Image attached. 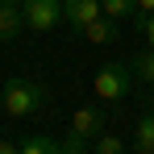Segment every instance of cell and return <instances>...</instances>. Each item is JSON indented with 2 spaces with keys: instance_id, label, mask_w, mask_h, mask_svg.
<instances>
[{
  "instance_id": "obj_1",
  "label": "cell",
  "mask_w": 154,
  "mask_h": 154,
  "mask_svg": "<svg viewBox=\"0 0 154 154\" xmlns=\"http://www.w3.org/2000/svg\"><path fill=\"white\" fill-rule=\"evenodd\" d=\"M4 112L8 117H38L42 112V104H46V88L42 83H33V79H8L4 83Z\"/></svg>"
},
{
  "instance_id": "obj_2",
  "label": "cell",
  "mask_w": 154,
  "mask_h": 154,
  "mask_svg": "<svg viewBox=\"0 0 154 154\" xmlns=\"http://www.w3.org/2000/svg\"><path fill=\"white\" fill-rule=\"evenodd\" d=\"M129 88H133V79H129V67H121V63H104L92 75V92L100 100H121V96H129Z\"/></svg>"
},
{
  "instance_id": "obj_3",
  "label": "cell",
  "mask_w": 154,
  "mask_h": 154,
  "mask_svg": "<svg viewBox=\"0 0 154 154\" xmlns=\"http://www.w3.org/2000/svg\"><path fill=\"white\" fill-rule=\"evenodd\" d=\"M21 13H25V29L50 33L63 17V0H21Z\"/></svg>"
},
{
  "instance_id": "obj_4",
  "label": "cell",
  "mask_w": 154,
  "mask_h": 154,
  "mask_svg": "<svg viewBox=\"0 0 154 154\" xmlns=\"http://www.w3.org/2000/svg\"><path fill=\"white\" fill-rule=\"evenodd\" d=\"M104 129H108V112L104 108H92V104H79L75 117H71V133L83 137V142H92V137H100Z\"/></svg>"
},
{
  "instance_id": "obj_5",
  "label": "cell",
  "mask_w": 154,
  "mask_h": 154,
  "mask_svg": "<svg viewBox=\"0 0 154 154\" xmlns=\"http://www.w3.org/2000/svg\"><path fill=\"white\" fill-rule=\"evenodd\" d=\"M100 13H104V8H100V0H63V17H67L75 29L92 25Z\"/></svg>"
},
{
  "instance_id": "obj_6",
  "label": "cell",
  "mask_w": 154,
  "mask_h": 154,
  "mask_svg": "<svg viewBox=\"0 0 154 154\" xmlns=\"http://www.w3.org/2000/svg\"><path fill=\"white\" fill-rule=\"evenodd\" d=\"M25 29V13L17 0H0V42H13Z\"/></svg>"
},
{
  "instance_id": "obj_7",
  "label": "cell",
  "mask_w": 154,
  "mask_h": 154,
  "mask_svg": "<svg viewBox=\"0 0 154 154\" xmlns=\"http://www.w3.org/2000/svg\"><path fill=\"white\" fill-rule=\"evenodd\" d=\"M79 33H83L88 42H96V46H104V42H112V38H117V21H112V17H96L92 25H83Z\"/></svg>"
},
{
  "instance_id": "obj_8",
  "label": "cell",
  "mask_w": 154,
  "mask_h": 154,
  "mask_svg": "<svg viewBox=\"0 0 154 154\" xmlns=\"http://www.w3.org/2000/svg\"><path fill=\"white\" fill-rule=\"evenodd\" d=\"M133 150L137 154H154V112H146L137 129H133Z\"/></svg>"
},
{
  "instance_id": "obj_9",
  "label": "cell",
  "mask_w": 154,
  "mask_h": 154,
  "mask_svg": "<svg viewBox=\"0 0 154 154\" xmlns=\"http://www.w3.org/2000/svg\"><path fill=\"white\" fill-rule=\"evenodd\" d=\"M129 71H133V79H142V83H154V46L142 50V54H133Z\"/></svg>"
},
{
  "instance_id": "obj_10",
  "label": "cell",
  "mask_w": 154,
  "mask_h": 154,
  "mask_svg": "<svg viewBox=\"0 0 154 154\" xmlns=\"http://www.w3.org/2000/svg\"><path fill=\"white\" fill-rule=\"evenodd\" d=\"M104 17H112V21H129L133 13H137V0H100Z\"/></svg>"
},
{
  "instance_id": "obj_11",
  "label": "cell",
  "mask_w": 154,
  "mask_h": 154,
  "mask_svg": "<svg viewBox=\"0 0 154 154\" xmlns=\"http://www.w3.org/2000/svg\"><path fill=\"white\" fill-rule=\"evenodd\" d=\"M50 150H63V142H50L46 133H33L21 142V154H50Z\"/></svg>"
},
{
  "instance_id": "obj_12",
  "label": "cell",
  "mask_w": 154,
  "mask_h": 154,
  "mask_svg": "<svg viewBox=\"0 0 154 154\" xmlns=\"http://www.w3.org/2000/svg\"><path fill=\"white\" fill-rule=\"evenodd\" d=\"M92 150H100V154H121V150H125V142H121L117 133H100V137L92 142Z\"/></svg>"
},
{
  "instance_id": "obj_13",
  "label": "cell",
  "mask_w": 154,
  "mask_h": 154,
  "mask_svg": "<svg viewBox=\"0 0 154 154\" xmlns=\"http://www.w3.org/2000/svg\"><path fill=\"white\" fill-rule=\"evenodd\" d=\"M137 29H142L146 46H154V13H142V17H137Z\"/></svg>"
},
{
  "instance_id": "obj_14",
  "label": "cell",
  "mask_w": 154,
  "mask_h": 154,
  "mask_svg": "<svg viewBox=\"0 0 154 154\" xmlns=\"http://www.w3.org/2000/svg\"><path fill=\"white\" fill-rule=\"evenodd\" d=\"M88 146H92V142H83V137H75V133H71V137L63 142V150H67V154H83Z\"/></svg>"
},
{
  "instance_id": "obj_15",
  "label": "cell",
  "mask_w": 154,
  "mask_h": 154,
  "mask_svg": "<svg viewBox=\"0 0 154 154\" xmlns=\"http://www.w3.org/2000/svg\"><path fill=\"white\" fill-rule=\"evenodd\" d=\"M13 150H21V142H13V137H0V154H13Z\"/></svg>"
},
{
  "instance_id": "obj_16",
  "label": "cell",
  "mask_w": 154,
  "mask_h": 154,
  "mask_svg": "<svg viewBox=\"0 0 154 154\" xmlns=\"http://www.w3.org/2000/svg\"><path fill=\"white\" fill-rule=\"evenodd\" d=\"M137 13H154V0H137Z\"/></svg>"
}]
</instances>
